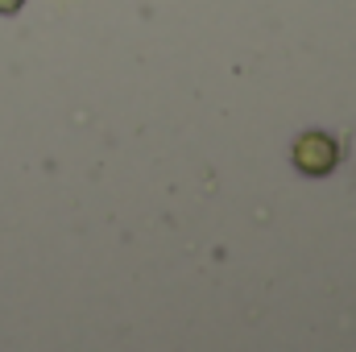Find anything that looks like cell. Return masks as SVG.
Instances as JSON below:
<instances>
[{"instance_id":"1","label":"cell","mask_w":356,"mask_h":352,"mask_svg":"<svg viewBox=\"0 0 356 352\" xmlns=\"http://www.w3.org/2000/svg\"><path fill=\"white\" fill-rule=\"evenodd\" d=\"M336 162H340V145H336L327 133H302V137L294 141V166H298L302 175L323 178V175L336 170Z\"/></svg>"},{"instance_id":"2","label":"cell","mask_w":356,"mask_h":352,"mask_svg":"<svg viewBox=\"0 0 356 352\" xmlns=\"http://www.w3.org/2000/svg\"><path fill=\"white\" fill-rule=\"evenodd\" d=\"M21 4H25V0H0V13H17Z\"/></svg>"}]
</instances>
